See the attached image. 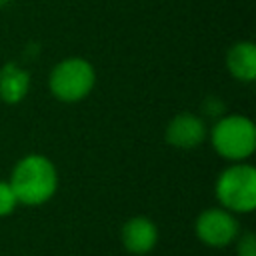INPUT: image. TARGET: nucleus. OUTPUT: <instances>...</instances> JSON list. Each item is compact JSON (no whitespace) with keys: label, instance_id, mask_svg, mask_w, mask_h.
<instances>
[{"label":"nucleus","instance_id":"4","mask_svg":"<svg viewBox=\"0 0 256 256\" xmlns=\"http://www.w3.org/2000/svg\"><path fill=\"white\" fill-rule=\"evenodd\" d=\"M94 68L84 58H68L54 66L50 74V90L62 102L82 100L94 86Z\"/></svg>","mask_w":256,"mask_h":256},{"label":"nucleus","instance_id":"10","mask_svg":"<svg viewBox=\"0 0 256 256\" xmlns=\"http://www.w3.org/2000/svg\"><path fill=\"white\" fill-rule=\"evenodd\" d=\"M16 196H14V190L10 186V182H0V216H6L14 210L16 206Z\"/></svg>","mask_w":256,"mask_h":256},{"label":"nucleus","instance_id":"7","mask_svg":"<svg viewBox=\"0 0 256 256\" xmlns=\"http://www.w3.org/2000/svg\"><path fill=\"white\" fill-rule=\"evenodd\" d=\"M158 230L146 216H134L122 226V244L132 254H146L154 248Z\"/></svg>","mask_w":256,"mask_h":256},{"label":"nucleus","instance_id":"6","mask_svg":"<svg viewBox=\"0 0 256 256\" xmlns=\"http://www.w3.org/2000/svg\"><path fill=\"white\" fill-rule=\"evenodd\" d=\"M206 138V124L194 114H178L166 128V142L176 148H194Z\"/></svg>","mask_w":256,"mask_h":256},{"label":"nucleus","instance_id":"8","mask_svg":"<svg viewBox=\"0 0 256 256\" xmlns=\"http://www.w3.org/2000/svg\"><path fill=\"white\" fill-rule=\"evenodd\" d=\"M228 70L234 78L242 82H252L256 78V48L252 42H236L226 56Z\"/></svg>","mask_w":256,"mask_h":256},{"label":"nucleus","instance_id":"1","mask_svg":"<svg viewBox=\"0 0 256 256\" xmlns=\"http://www.w3.org/2000/svg\"><path fill=\"white\" fill-rule=\"evenodd\" d=\"M56 184L58 176L54 164L40 154H30L22 158L14 166L10 178L16 200L26 206H38L50 200L56 192Z\"/></svg>","mask_w":256,"mask_h":256},{"label":"nucleus","instance_id":"9","mask_svg":"<svg viewBox=\"0 0 256 256\" xmlns=\"http://www.w3.org/2000/svg\"><path fill=\"white\" fill-rule=\"evenodd\" d=\"M30 86V76L16 64H6L0 68V98L6 104H18Z\"/></svg>","mask_w":256,"mask_h":256},{"label":"nucleus","instance_id":"13","mask_svg":"<svg viewBox=\"0 0 256 256\" xmlns=\"http://www.w3.org/2000/svg\"><path fill=\"white\" fill-rule=\"evenodd\" d=\"M6 2H8V0H0V8H2V6L6 4Z\"/></svg>","mask_w":256,"mask_h":256},{"label":"nucleus","instance_id":"3","mask_svg":"<svg viewBox=\"0 0 256 256\" xmlns=\"http://www.w3.org/2000/svg\"><path fill=\"white\" fill-rule=\"evenodd\" d=\"M216 196L228 212H250L256 206V170L248 164L226 168L216 182Z\"/></svg>","mask_w":256,"mask_h":256},{"label":"nucleus","instance_id":"5","mask_svg":"<svg viewBox=\"0 0 256 256\" xmlns=\"http://www.w3.org/2000/svg\"><path fill=\"white\" fill-rule=\"evenodd\" d=\"M196 234L204 244L220 248V246L230 244L238 236V222L228 210L210 208L198 216Z\"/></svg>","mask_w":256,"mask_h":256},{"label":"nucleus","instance_id":"2","mask_svg":"<svg viewBox=\"0 0 256 256\" xmlns=\"http://www.w3.org/2000/svg\"><path fill=\"white\" fill-rule=\"evenodd\" d=\"M214 150L228 160H244L254 152L256 128L246 116H222L212 128Z\"/></svg>","mask_w":256,"mask_h":256},{"label":"nucleus","instance_id":"11","mask_svg":"<svg viewBox=\"0 0 256 256\" xmlns=\"http://www.w3.org/2000/svg\"><path fill=\"white\" fill-rule=\"evenodd\" d=\"M238 256H256V238L252 232H246L238 240Z\"/></svg>","mask_w":256,"mask_h":256},{"label":"nucleus","instance_id":"12","mask_svg":"<svg viewBox=\"0 0 256 256\" xmlns=\"http://www.w3.org/2000/svg\"><path fill=\"white\" fill-rule=\"evenodd\" d=\"M202 110H204V114H206L208 118H216V116H220V114L224 112V104H222V100H218V98L210 96V98H206V100H204Z\"/></svg>","mask_w":256,"mask_h":256}]
</instances>
